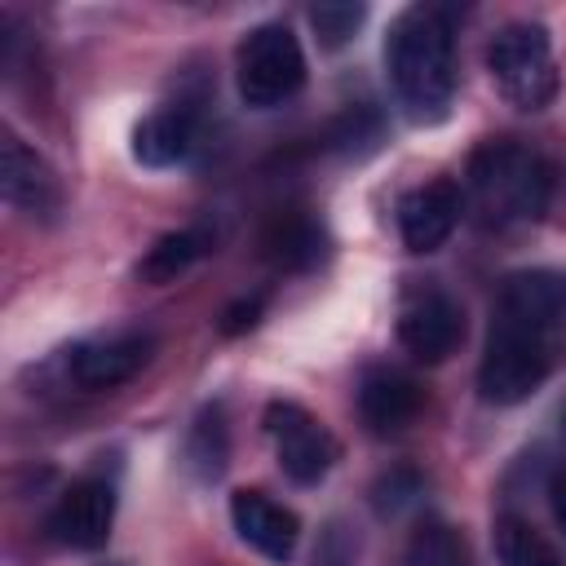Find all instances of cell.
Segmentation results:
<instances>
[{"label":"cell","instance_id":"20","mask_svg":"<svg viewBox=\"0 0 566 566\" xmlns=\"http://www.w3.org/2000/svg\"><path fill=\"white\" fill-rule=\"evenodd\" d=\"M270 252L283 261V265H310L318 261V230L310 221H287L279 226V234L270 239Z\"/></svg>","mask_w":566,"mask_h":566},{"label":"cell","instance_id":"5","mask_svg":"<svg viewBox=\"0 0 566 566\" xmlns=\"http://www.w3.org/2000/svg\"><path fill=\"white\" fill-rule=\"evenodd\" d=\"M486 71L517 111H544L557 93V62H553L548 31L539 22L500 27L486 49Z\"/></svg>","mask_w":566,"mask_h":566},{"label":"cell","instance_id":"6","mask_svg":"<svg viewBox=\"0 0 566 566\" xmlns=\"http://www.w3.org/2000/svg\"><path fill=\"white\" fill-rule=\"evenodd\" d=\"M265 429H270V438H274L279 469H283L296 486L323 482L327 469L336 464V438H332V433L323 429V420H314L305 407H296V402H270Z\"/></svg>","mask_w":566,"mask_h":566},{"label":"cell","instance_id":"13","mask_svg":"<svg viewBox=\"0 0 566 566\" xmlns=\"http://www.w3.org/2000/svg\"><path fill=\"white\" fill-rule=\"evenodd\" d=\"M420 411V389L411 376L402 371H389V367H371L358 385V416L371 433L389 438V433H402Z\"/></svg>","mask_w":566,"mask_h":566},{"label":"cell","instance_id":"11","mask_svg":"<svg viewBox=\"0 0 566 566\" xmlns=\"http://www.w3.org/2000/svg\"><path fill=\"white\" fill-rule=\"evenodd\" d=\"M230 522H234V535L270 562H287L296 553V539H301L296 513L283 509L279 500H270L265 491H234L230 495Z\"/></svg>","mask_w":566,"mask_h":566},{"label":"cell","instance_id":"10","mask_svg":"<svg viewBox=\"0 0 566 566\" xmlns=\"http://www.w3.org/2000/svg\"><path fill=\"white\" fill-rule=\"evenodd\" d=\"M150 349H155V340L146 332H119V336L75 345L66 354V367H71V380L84 389H115L146 367Z\"/></svg>","mask_w":566,"mask_h":566},{"label":"cell","instance_id":"14","mask_svg":"<svg viewBox=\"0 0 566 566\" xmlns=\"http://www.w3.org/2000/svg\"><path fill=\"white\" fill-rule=\"evenodd\" d=\"M190 146H195V111L186 102H164L133 128V159L146 168H172L190 155Z\"/></svg>","mask_w":566,"mask_h":566},{"label":"cell","instance_id":"4","mask_svg":"<svg viewBox=\"0 0 566 566\" xmlns=\"http://www.w3.org/2000/svg\"><path fill=\"white\" fill-rule=\"evenodd\" d=\"M234 84L243 106L252 111H274L292 102L305 84V53L292 27L283 22H261L239 40L234 53Z\"/></svg>","mask_w":566,"mask_h":566},{"label":"cell","instance_id":"19","mask_svg":"<svg viewBox=\"0 0 566 566\" xmlns=\"http://www.w3.org/2000/svg\"><path fill=\"white\" fill-rule=\"evenodd\" d=\"M363 18H367L363 4H314L310 9V27H314L323 49H340L363 27Z\"/></svg>","mask_w":566,"mask_h":566},{"label":"cell","instance_id":"16","mask_svg":"<svg viewBox=\"0 0 566 566\" xmlns=\"http://www.w3.org/2000/svg\"><path fill=\"white\" fill-rule=\"evenodd\" d=\"M402 566H473V557H469L464 535H460L451 522L424 517V522L411 531V539H407Z\"/></svg>","mask_w":566,"mask_h":566},{"label":"cell","instance_id":"1","mask_svg":"<svg viewBox=\"0 0 566 566\" xmlns=\"http://www.w3.org/2000/svg\"><path fill=\"white\" fill-rule=\"evenodd\" d=\"M566 327V270H517L500 283L486 349L478 363V394L495 407L526 402L557 363Z\"/></svg>","mask_w":566,"mask_h":566},{"label":"cell","instance_id":"9","mask_svg":"<svg viewBox=\"0 0 566 566\" xmlns=\"http://www.w3.org/2000/svg\"><path fill=\"white\" fill-rule=\"evenodd\" d=\"M464 212V199H460V186L455 181H429V186H416L398 199V234L407 243V252H438L455 221Z\"/></svg>","mask_w":566,"mask_h":566},{"label":"cell","instance_id":"15","mask_svg":"<svg viewBox=\"0 0 566 566\" xmlns=\"http://www.w3.org/2000/svg\"><path fill=\"white\" fill-rule=\"evenodd\" d=\"M495 557L500 566H562L557 548L517 513L495 517Z\"/></svg>","mask_w":566,"mask_h":566},{"label":"cell","instance_id":"7","mask_svg":"<svg viewBox=\"0 0 566 566\" xmlns=\"http://www.w3.org/2000/svg\"><path fill=\"white\" fill-rule=\"evenodd\" d=\"M398 340H402V349L411 358L442 363L464 340V310L442 287H424V292H416L402 305V314H398Z\"/></svg>","mask_w":566,"mask_h":566},{"label":"cell","instance_id":"18","mask_svg":"<svg viewBox=\"0 0 566 566\" xmlns=\"http://www.w3.org/2000/svg\"><path fill=\"white\" fill-rule=\"evenodd\" d=\"M190 464L199 469V478H217L221 464H226V424H221V411H203L195 433H190Z\"/></svg>","mask_w":566,"mask_h":566},{"label":"cell","instance_id":"3","mask_svg":"<svg viewBox=\"0 0 566 566\" xmlns=\"http://www.w3.org/2000/svg\"><path fill=\"white\" fill-rule=\"evenodd\" d=\"M469 208L486 230H509L544 217L553 195V168L522 142H486L469 159Z\"/></svg>","mask_w":566,"mask_h":566},{"label":"cell","instance_id":"2","mask_svg":"<svg viewBox=\"0 0 566 566\" xmlns=\"http://www.w3.org/2000/svg\"><path fill=\"white\" fill-rule=\"evenodd\" d=\"M385 71L411 119H442L455 93L451 22L429 4L402 9L385 35Z\"/></svg>","mask_w":566,"mask_h":566},{"label":"cell","instance_id":"12","mask_svg":"<svg viewBox=\"0 0 566 566\" xmlns=\"http://www.w3.org/2000/svg\"><path fill=\"white\" fill-rule=\"evenodd\" d=\"M0 190L13 208H22L31 217H49L62 203L53 168L18 133H4V142H0Z\"/></svg>","mask_w":566,"mask_h":566},{"label":"cell","instance_id":"8","mask_svg":"<svg viewBox=\"0 0 566 566\" xmlns=\"http://www.w3.org/2000/svg\"><path fill=\"white\" fill-rule=\"evenodd\" d=\"M111 522H115V486L106 478H80L71 482L53 513H49V531L57 544L93 553L111 539Z\"/></svg>","mask_w":566,"mask_h":566},{"label":"cell","instance_id":"17","mask_svg":"<svg viewBox=\"0 0 566 566\" xmlns=\"http://www.w3.org/2000/svg\"><path fill=\"white\" fill-rule=\"evenodd\" d=\"M203 256V234L199 230H172V234H164L150 252H146V261L137 265V274L142 279H150V283H168V279H177L190 261H199Z\"/></svg>","mask_w":566,"mask_h":566},{"label":"cell","instance_id":"21","mask_svg":"<svg viewBox=\"0 0 566 566\" xmlns=\"http://www.w3.org/2000/svg\"><path fill=\"white\" fill-rule=\"evenodd\" d=\"M548 504H553V517H557V526L566 531V469L548 482Z\"/></svg>","mask_w":566,"mask_h":566}]
</instances>
